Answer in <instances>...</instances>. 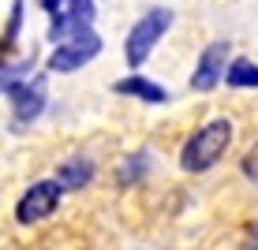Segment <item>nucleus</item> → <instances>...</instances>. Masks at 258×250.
<instances>
[{
  "mask_svg": "<svg viewBox=\"0 0 258 250\" xmlns=\"http://www.w3.org/2000/svg\"><path fill=\"white\" fill-rule=\"evenodd\" d=\"M228 146H232V123H228L225 116H217V120L202 123V127L195 131L187 142H183V149H180V168H183V172H191V176L210 172V168L225 157Z\"/></svg>",
  "mask_w": 258,
  "mask_h": 250,
  "instance_id": "obj_1",
  "label": "nucleus"
},
{
  "mask_svg": "<svg viewBox=\"0 0 258 250\" xmlns=\"http://www.w3.org/2000/svg\"><path fill=\"white\" fill-rule=\"evenodd\" d=\"M172 26V12L168 8H150L142 19L131 26L127 41H123V60H127V67H142L146 64V56L154 52V45L165 38V30Z\"/></svg>",
  "mask_w": 258,
  "mask_h": 250,
  "instance_id": "obj_2",
  "label": "nucleus"
},
{
  "mask_svg": "<svg viewBox=\"0 0 258 250\" xmlns=\"http://www.w3.org/2000/svg\"><path fill=\"white\" fill-rule=\"evenodd\" d=\"M60 187L56 180H38L34 187H26L23 191V198L15 202V220L19 224H38V220H49L52 213H56V205H60Z\"/></svg>",
  "mask_w": 258,
  "mask_h": 250,
  "instance_id": "obj_3",
  "label": "nucleus"
},
{
  "mask_svg": "<svg viewBox=\"0 0 258 250\" xmlns=\"http://www.w3.org/2000/svg\"><path fill=\"white\" fill-rule=\"evenodd\" d=\"M97 52H101V38H97L94 30H86V34H79V38L60 41V45L49 52V64H45V67H49V71H60V75H68V71L86 67Z\"/></svg>",
  "mask_w": 258,
  "mask_h": 250,
  "instance_id": "obj_4",
  "label": "nucleus"
},
{
  "mask_svg": "<svg viewBox=\"0 0 258 250\" xmlns=\"http://www.w3.org/2000/svg\"><path fill=\"white\" fill-rule=\"evenodd\" d=\"M228 41H210L206 49H202L199 64H195V75H191V90L195 94H206L213 86L225 78V67H228Z\"/></svg>",
  "mask_w": 258,
  "mask_h": 250,
  "instance_id": "obj_5",
  "label": "nucleus"
},
{
  "mask_svg": "<svg viewBox=\"0 0 258 250\" xmlns=\"http://www.w3.org/2000/svg\"><path fill=\"white\" fill-rule=\"evenodd\" d=\"M12 109H15V120L19 123H30L38 120L41 112H45V90H41V78H34V82H15L12 90Z\"/></svg>",
  "mask_w": 258,
  "mask_h": 250,
  "instance_id": "obj_6",
  "label": "nucleus"
},
{
  "mask_svg": "<svg viewBox=\"0 0 258 250\" xmlns=\"http://www.w3.org/2000/svg\"><path fill=\"white\" fill-rule=\"evenodd\" d=\"M90 180H94V164L86 157H71L56 168V187L60 191H83V187H90Z\"/></svg>",
  "mask_w": 258,
  "mask_h": 250,
  "instance_id": "obj_7",
  "label": "nucleus"
},
{
  "mask_svg": "<svg viewBox=\"0 0 258 250\" xmlns=\"http://www.w3.org/2000/svg\"><path fill=\"white\" fill-rule=\"evenodd\" d=\"M112 90L123 94V97H139V101H146V105H165V101H168V94L161 90V86L150 82V78H142V75H127V78H120Z\"/></svg>",
  "mask_w": 258,
  "mask_h": 250,
  "instance_id": "obj_8",
  "label": "nucleus"
},
{
  "mask_svg": "<svg viewBox=\"0 0 258 250\" xmlns=\"http://www.w3.org/2000/svg\"><path fill=\"white\" fill-rule=\"evenodd\" d=\"M225 82L232 86V90H258V64H251V60H228L225 67Z\"/></svg>",
  "mask_w": 258,
  "mask_h": 250,
  "instance_id": "obj_9",
  "label": "nucleus"
},
{
  "mask_svg": "<svg viewBox=\"0 0 258 250\" xmlns=\"http://www.w3.org/2000/svg\"><path fill=\"white\" fill-rule=\"evenodd\" d=\"M146 168H150V157H146V153H135V157H127V164L120 168V183L127 187V183L142 180V176H146Z\"/></svg>",
  "mask_w": 258,
  "mask_h": 250,
  "instance_id": "obj_10",
  "label": "nucleus"
},
{
  "mask_svg": "<svg viewBox=\"0 0 258 250\" xmlns=\"http://www.w3.org/2000/svg\"><path fill=\"white\" fill-rule=\"evenodd\" d=\"M239 168H243L247 180H254V183H258V142H254L251 149H247V157H243V164H239Z\"/></svg>",
  "mask_w": 258,
  "mask_h": 250,
  "instance_id": "obj_11",
  "label": "nucleus"
}]
</instances>
